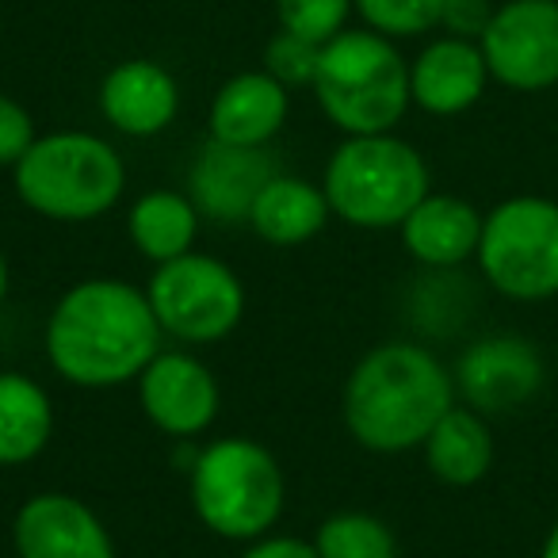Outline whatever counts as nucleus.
Instances as JSON below:
<instances>
[{
  "mask_svg": "<svg viewBox=\"0 0 558 558\" xmlns=\"http://www.w3.org/2000/svg\"><path fill=\"white\" fill-rule=\"evenodd\" d=\"M161 352L149 295L123 279H85L58 299L47 322L50 367L73 387L108 390L146 372Z\"/></svg>",
  "mask_w": 558,
  "mask_h": 558,
  "instance_id": "1",
  "label": "nucleus"
},
{
  "mask_svg": "<svg viewBox=\"0 0 558 558\" xmlns=\"http://www.w3.org/2000/svg\"><path fill=\"white\" fill-rule=\"evenodd\" d=\"M451 405L456 375L413 341L372 349L344 383V425L360 448L379 456L421 448Z\"/></svg>",
  "mask_w": 558,
  "mask_h": 558,
  "instance_id": "2",
  "label": "nucleus"
},
{
  "mask_svg": "<svg viewBox=\"0 0 558 558\" xmlns=\"http://www.w3.org/2000/svg\"><path fill=\"white\" fill-rule=\"evenodd\" d=\"M314 96L344 134H390L402 123L410 96V65L379 32H341L322 47Z\"/></svg>",
  "mask_w": 558,
  "mask_h": 558,
  "instance_id": "3",
  "label": "nucleus"
},
{
  "mask_svg": "<svg viewBox=\"0 0 558 558\" xmlns=\"http://www.w3.org/2000/svg\"><path fill=\"white\" fill-rule=\"evenodd\" d=\"M12 180L24 207L35 215L54 222H88L119 203L126 169L111 142L85 131H58L35 138L12 169Z\"/></svg>",
  "mask_w": 558,
  "mask_h": 558,
  "instance_id": "4",
  "label": "nucleus"
},
{
  "mask_svg": "<svg viewBox=\"0 0 558 558\" xmlns=\"http://www.w3.org/2000/svg\"><path fill=\"white\" fill-rule=\"evenodd\" d=\"M322 192L341 222L390 230L428 195V165L395 134H349L329 157Z\"/></svg>",
  "mask_w": 558,
  "mask_h": 558,
  "instance_id": "5",
  "label": "nucleus"
},
{
  "mask_svg": "<svg viewBox=\"0 0 558 558\" xmlns=\"http://www.w3.org/2000/svg\"><path fill=\"white\" fill-rule=\"evenodd\" d=\"M283 471L264 444L226 436L192 463V509L215 535L253 543L276 527L283 512Z\"/></svg>",
  "mask_w": 558,
  "mask_h": 558,
  "instance_id": "6",
  "label": "nucleus"
},
{
  "mask_svg": "<svg viewBox=\"0 0 558 558\" xmlns=\"http://www.w3.org/2000/svg\"><path fill=\"white\" fill-rule=\"evenodd\" d=\"M478 268L486 283L517 303L558 295V203L547 195H512L482 222Z\"/></svg>",
  "mask_w": 558,
  "mask_h": 558,
  "instance_id": "7",
  "label": "nucleus"
},
{
  "mask_svg": "<svg viewBox=\"0 0 558 558\" xmlns=\"http://www.w3.org/2000/svg\"><path fill=\"white\" fill-rule=\"evenodd\" d=\"M146 295L161 333L184 344L222 341L245 318V288L238 271L207 253H184L157 264Z\"/></svg>",
  "mask_w": 558,
  "mask_h": 558,
  "instance_id": "8",
  "label": "nucleus"
},
{
  "mask_svg": "<svg viewBox=\"0 0 558 558\" xmlns=\"http://www.w3.org/2000/svg\"><path fill=\"white\" fill-rule=\"evenodd\" d=\"M489 77L512 93L558 85V0H505L478 39Z\"/></svg>",
  "mask_w": 558,
  "mask_h": 558,
  "instance_id": "9",
  "label": "nucleus"
},
{
  "mask_svg": "<svg viewBox=\"0 0 558 558\" xmlns=\"http://www.w3.org/2000/svg\"><path fill=\"white\" fill-rule=\"evenodd\" d=\"M547 367L527 337L494 333L474 341L456 364V390L482 417L524 410L543 390Z\"/></svg>",
  "mask_w": 558,
  "mask_h": 558,
  "instance_id": "10",
  "label": "nucleus"
},
{
  "mask_svg": "<svg viewBox=\"0 0 558 558\" xmlns=\"http://www.w3.org/2000/svg\"><path fill=\"white\" fill-rule=\"evenodd\" d=\"M142 413L161 428L165 436H199L218 417V383L207 364L187 352H157L138 375Z\"/></svg>",
  "mask_w": 558,
  "mask_h": 558,
  "instance_id": "11",
  "label": "nucleus"
},
{
  "mask_svg": "<svg viewBox=\"0 0 558 558\" xmlns=\"http://www.w3.org/2000/svg\"><path fill=\"white\" fill-rule=\"evenodd\" d=\"M16 558H116L104 520L73 494H35L12 520Z\"/></svg>",
  "mask_w": 558,
  "mask_h": 558,
  "instance_id": "12",
  "label": "nucleus"
},
{
  "mask_svg": "<svg viewBox=\"0 0 558 558\" xmlns=\"http://www.w3.org/2000/svg\"><path fill=\"white\" fill-rule=\"evenodd\" d=\"M489 81L486 54L474 39H448L428 43L410 65V96L428 116H463L482 100Z\"/></svg>",
  "mask_w": 558,
  "mask_h": 558,
  "instance_id": "13",
  "label": "nucleus"
},
{
  "mask_svg": "<svg viewBox=\"0 0 558 558\" xmlns=\"http://www.w3.org/2000/svg\"><path fill=\"white\" fill-rule=\"evenodd\" d=\"M271 177L276 169L264 149L226 146L210 138L192 165V203L218 222H241Z\"/></svg>",
  "mask_w": 558,
  "mask_h": 558,
  "instance_id": "14",
  "label": "nucleus"
},
{
  "mask_svg": "<svg viewBox=\"0 0 558 558\" xmlns=\"http://www.w3.org/2000/svg\"><path fill=\"white\" fill-rule=\"evenodd\" d=\"M100 111L119 134L154 138L180 111L177 77L149 58L119 62L100 85Z\"/></svg>",
  "mask_w": 558,
  "mask_h": 558,
  "instance_id": "15",
  "label": "nucleus"
},
{
  "mask_svg": "<svg viewBox=\"0 0 558 558\" xmlns=\"http://www.w3.org/2000/svg\"><path fill=\"white\" fill-rule=\"evenodd\" d=\"M288 85H279L268 70L238 73L218 88L210 104V138L226 146L264 149L288 123Z\"/></svg>",
  "mask_w": 558,
  "mask_h": 558,
  "instance_id": "16",
  "label": "nucleus"
},
{
  "mask_svg": "<svg viewBox=\"0 0 558 558\" xmlns=\"http://www.w3.org/2000/svg\"><path fill=\"white\" fill-rule=\"evenodd\" d=\"M482 222L486 218L466 199L428 192L398 230H402V245L413 260L425 264V268L448 271L459 268L463 260H471V256H478Z\"/></svg>",
  "mask_w": 558,
  "mask_h": 558,
  "instance_id": "17",
  "label": "nucleus"
},
{
  "mask_svg": "<svg viewBox=\"0 0 558 558\" xmlns=\"http://www.w3.org/2000/svg\"><path fill=\"white\" fill-rule=\"evenodd\" d=\"M425 448V463L444 486H474L494 466V433L486 417L471 405H451L433 425Z\"/></svg>",
  "mask_w": 558,
  "mask_h": 558,
  "instance_id": "18",
  "label": "nucleus"
},
{
  "mask_svg": "<svg viewBox=\"0 0 558 558\" xmlns=\"http://www.w3.org/2000/svg\"><path fill=\"white\" fill-rule=\"evenodd\" d=\"M329 215L333 210L322 187L299 177H271L248 210V226L268 245H303L326 230Z\"/></svg>",
  "mask_w": 558,
  "mask_h": 558,
  "instance_id": "19",
  "label": "nucleus"
},
{
  "mask_svg": "<svg viewBox=\"0 0 558 558\" xmlns=\"http://www.w3.org/2000/svg\"><path fill=\"white\" fill-rule=\"evenodd\" d=\"M54 436V405L35 379L0 372V466H24Z\"/></svg>",
  "mask_w": 558,
  "mask_h": 558,
  "instance_id": "20",
  "label": "nucleus"
},
{
  "mask_svg": "<svg viewBox=\"0 0 558 558\" xmlns=\"http://www.w3.org/2000/svg\"><path fill=\"white\" fill-rule=\"evenodd\" d=\"M126 230L131 241L146 260L165 264L177 256L192 253L195 230H199V207L192 195H180L172 187H157L146 192L126 215Z\"/></svg>",
  "mask_w": 558,
  "mask_h": 558,
  "instance_id": "21",
  "label": "nucleus"
},
{
  "mask_svg": "<svg viewBox=\"0 0 558 558\" xmlns=\"http://www.w3.org/2000/svg\"><path fill=\"white\" fill-rule=\"evenodd\" d=\"M318 558H398V539L372 512H337L314 535Z\"/></svg>",
  "mask_w": 558,
  "mask_h": 558,
  "instance_id": "22",
  "label": "nucleus"
},
{
  "mask_svg": "<svg viewBox=\"0 0 558 558\" xmlns=\"http://www.w3.org/2000/svg\"><path fill=\"white\" fill-rule=\"evenodd\" d=\"M356 12L372 32L387 35V39H410V35H425L440 27L448 0H352Z\"/></svg>",
  "mask_w": 558,
  "mask_h": 558,
  "instance_id": "23",
  "label": "nucleus"
},
{
  "mask_svg": "<svg viewBox=\"0 0 558 558\" xmlns=\"http://www.w3.org/2000/svg\"><path fill=\"white\" fill-rule=\"evenodd\" d=\"M276 12L283 32L326 47L329 39L344 32L352 0H276Z\"/></svg>",
  "mask_w": 558,
  "mask_h": 558,
  "instance_id": "24",
  "label": "nucleus"
},
{
  "mask_svg": "<svg viewBox=\"0 0 558 558\" xmlns=\"http://www.w3.org/2000/svg\"><path fill=\"white\" fill-rule=\"evenodd\" d=\"M322 62V47L311 39H299L291 32H279L264 50V70L279 81V85H314V73Z\"/></svg>",
  "mask_w": 558,
  "mask_h": 558,
  "instance_id": "25",
  "label": "nucleus"
},
{
  "mask_svg": "<svg viewBox=\"0 0 558 558\" xmlns=\"http://www.w3.org/2000/svg\"><path fill=\"white\" fill-rule=\"evenodd\" d=\"M35 123L27 116L24 104H16L12 96H0V165L16 169L20 157L35 146Z\"/></svg>",
  "mask_w": 558,
  "mask_h": 558,
  "instance_id": "26",
  "label": "nucleus"
},
{
  "mask_svg": "<svg viewBox=\"0 0 558 558\" xmlns=\"http://www.w3.org/2000/svg\"><path fill=\"white\" fill-rule=\"evenodd\" d=\"M489 16H494V9L486 0H448L440 24L459 39H482V32L489 27Z\"/></svg>",
  "mask_w": 558,
  "mask_h": 558,
  "instance_id": "27",
  "label": "nucleus"
},
{
  "mask_svg": "<svg viewBox=\"0 0 558 558\" xmlns=\"http://www.w3.org/2000/svg\"><path fill=\"white\" fill-rule=\"evenodd\" d=\"M241 558H318V550H314V543H303L295 535H260L248 543Z\"/></svg>",
  "mask_w": 558,
  "mask_h": 558,
  "instance_id": "28",
  "label": "nucleus"
},
{
  "mask_svg": "<svg viewBox=\"0 0 558 558\" xmlns=\"http://www.w3.org/2000/svg\"><path fill=\"white\" fill-rule=\"evenodd\" d=\"M539 558H558V524L547 532V539H543V550H539Z\"/></svg>",
  "mask_w": 558,
  "mask_h": 558,
  "instance_id": "29",
  "label": "nucleus"
},
{
  "mask_svg": "<svg viewBox=\"0 0 558 558\" xmlns=\"http://www.w3.org/2000/svg\"><path fill=\"white\" fill-rule=\"evenodd\" d=\"M9 295V264H4V253H0V303Z\"/></svg>",
  "mask_w": 558,
  "mask_h": 558,
  "instance_id": "30",
  "label": "nucleus"
}]
</instances>
